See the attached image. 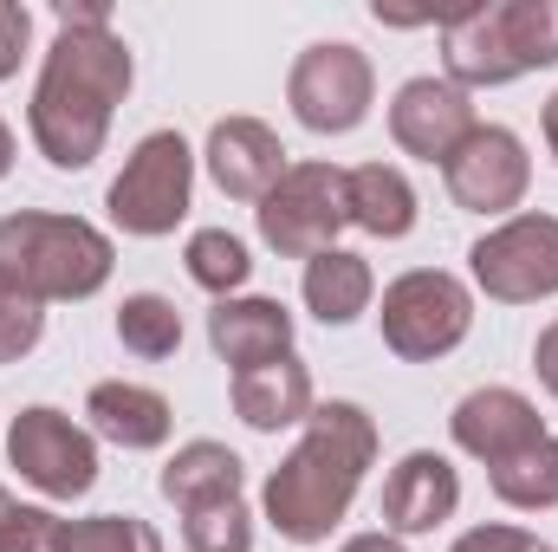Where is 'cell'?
I'll list each match as a JSON object with an SVG mask.
<instances>
[{
    "mask_svg": "<svg viewBox=\"0 0 558 552\" xmlns=\"http://www.w3.org/2000/svg\"><path fill=\"white\" fill-rule=\"evenodd\" d=\"M371 92H377V72L371 59L351 46V39H318L292 59V79H286V105L305 131L318 137H344L371 118Z\"/></svg>",
    "mask_w": 558,
    "mask_h": 552,
    "instance_id": "obj_8",
    "label": "cell"
},
{
    "mask_svg": "<svg viewBox=\"0 0 558 552\" xmlns=\"http://www.w3.org/2000/svg\"><path fill=\"white\" fill-rule=\"evenodd\" d=\"M111 235L78 215H7L0 221V279L26 299H92L111 279Z\"/></svg>",
    "mask_w": 558,
    "mask_h": 552,
    "instance_id": "obj_4",
    "label": "cell"
},
{
    "mask_svg": "<svg viewBox=\"0 0 558 552\" xmlns=\"http://www.w3.org/2000/svg\"><path fill=\"white\" fill-rule=\"evenodd\" d=\"M189 189H195V156H189L182 131H149L131 149L124 176L111 182L105 208L124 235L156 241V235H175V221L189 215Z\"/></svg>",
    "mask_w": 558,
    "mask_h": 552,
    "instance_id": "obj_7",
    "label": "cell"
},
{
    "mask_svg": "<svg viewBox=\"0 0 558 552\" xmlns=\"http://www.w3.org/2000/svg\"><path fill=\"white\" fill-rule=\"evenodd\" d=\"M26 39H33V13H26L20 0H0V79H13V72H20Z\"/></svg>",
    "mask_w": 558,
    "mask_h": 552,
    "instance_id": "obj_29",
    "label": "cell"
},
{
    "mask_svg": "<svg viewBox=\"0 0 558 552\" xmlns=\"http://www.w3.org/2000/svg\"><path fill=\"white\" fill-rule=\"evenodd\" d=\"M131 46L111 26H59L39 85H33V143L52 169H92L118 105L131 98Z\"/></svg>",
    "mask_w": 558,
    "mask_h": 552,
    "instance_id": "obj_1",
    "label": "cell"
},
{
    "mask_svg": "<svg viewBox=\"0 0 558 552\" xmlns=\"http://www.w3.org/2000/svg\"><path fill=\"white\" fill-rule=\"evenodd\" d=\"M118 338H124V351H137V358H175L182 351V312H175V299H162V292H131L124 305H118Z\"/></svg>",
    "mask_w": 558,
    "mask_h": 552,
    "instance_id": "obj_23",
    "label": "cell"
},
{
    "mask_svg": "<svg viewBox=\"0 0 558 552\" xmlns=\"http://www.w3.org/2000/svg\"><path fill=\"white\" fill-rule=\"evenodd\" d=\"M7 520H13V494L0 488V527H7Z\"/></svg>",
    "mask_w": 558,
    "mask_h": 552,
    "instance_id": "obj_36",
    "label": "cell"
},
{
    "mask_svg": "<svg viewBox=\"0 0 558 552\" xmlns=\"http://www.w3.org/2000/svg\"><path fill=\"white\" fill-rule=\"evenodd\" d=\"M39 332H46V312H39V299L13 292V286L0 279V364H20V358L39 345Z\"/></svg>",
    "mask_w": 558,
    "mask_h": 552,
    "instance_id": "obj_27",
    "label": "cell"
},
{
    "mask_svg": "<svg viewBox=\"0 0 558 552\" xmlns=\"http://www.w3.org/2000/svg\"><path fill=\"white\" fill-rule=\"evenodd\" d=\"M448 429H454V448H468V455H474V461H487V468L513 461L520 448H533V442L546 435L539 410H533L520 391H507V384L468 391V397L454 404V416H448Z\"/></svg>",
    "mask_w": 558,
    "mask_h": 552,
    "instance_id": "obj_13",
    "label": "cell"
},
{
    "mask_svg": "<svg viewBox=\"0 0 558 552\" xmlns=\"http://www.w3.org/2000/svg\"><path fill=\"white\" fill-rule=\"evenodd\" d=\"M65 552H162V533L137 514H92V520H72Z\"/></svg>",
    "mask_w": 558,
    "mask_h": 552,
    "instance_id": "obj_26",
    "label": "cell"
},
{
    "mask_svg": "<svg viewBox=\"0 0 558 552\" xmlns=\"http://www.w3.org/2000/svg\"><path fill=\"white\" fill-rule=\"evenodd\" d=\"M234 416L247 429H260V435L305 422L312 416V371L299 358H274L260 371H241L234 377Z\"/></svg>",
    "mask_w": 558,
    "mask_h": 552,
    "instance_id": "obj_17",
    "label": "cell"
},
{
    "mask_svg": "<svg viewBox=\"0 0 558 552\" xmlns=\"http://www.w3.org/2000/svg\"><path fill=\"white\" fill-rule=\"evenodd\" d=\"M72 520L46 514V507H13V520L0 527V552H65Z\"/></svg>",
    "mask_w": 558,
    "mask_h": 552,
    "instance_id": "obj_28",
    "label": "cell"
},
{
    "mask_svg": "<svg viewBox=\"0 0 558 552\" xmlns=\"http://www.w3.org/2000/svg\"><path fill=\"white\" fill-rule=\"evenodd\" d=\"M351 228V169L338 163H292L279 189L260 202V235L286 261H312Z\"/></svg>",
    "mask_w": 558,
    "mask_h": 552,
    "instance_id": "obj_5",
    "label": "cell"
},
{
    "mask_svg": "<svg viewBox=\"0 0 558 552\" xmlns=\"http://www.w3.org/2000/svg\"><path fill=\"white\" fill-rule=\"evenodd\" d=\"M390 137L422 163H448L474 137V105L454 79H410L390 105Z\"/></svg>",
    "mask_w": 558,
    "mask_h": 552,
    "instance_id": "obj_12",
    "label": "cell"
},
{
    "mask_svg": "<svg viewBox=\"0 0 558 552\" xmlns=\"http://www.w3.org/2000/svg\"><path fill=\"white\" fill-rule=\"evenodd\" d=\"M241 481H247V468H241L234 448H221V442H189V448L169 455V468H162L156 488H162L169 507L195 514V507H215V501H241Z\"/></svg>",
    "mask_w": 558,
    "mask_h": 552,
    "instance_id": "obj_19",
    "label": "cell"
},
{
    "mask_svg": "<svg viewBox=\"0 0 558 552\" xmlns=\"http://www.w3.org/2000/svg\"><path fill=\"white\" fill-rule=\"evenodd\" d=\"M7 461L20 468V481H33L52 501H78L98 481V442H92V429H78L65 410H46V404L13 416Z\"/></svg>",
    "mask_w": 558,
    "mask_h": 552,
    "instance_id": "obj_10",
    "label": "cell"
},
{
    "mask_svg": "<svg viewBox=\"0 0 558 552\" xmlns=\"http://www.w3.org/2000/svg\"><path fill=\"white\" fill-rule=\"evenodd\" d=\"M52 13H59V26H111V7H98V0H59Z\"/></svg>",
    "mask_w": 558,
    "mask_h": 552,
    "instance_id": "obj_32",
    "label": "cell"
},
{
    "mask_svg": "<svg viewBox=\"0 0 558 552\" xmlns=\"http://www.w3.org/2000/svg\"><path fill=\"white\" fill-rule=\"evenodd\" d=\"M533 371H539V384L558 397V319L539 332V345H533Z\"/></svg>",
    "mask_w": 558,
    "mask_h": 552,
    "instance_id": "obj_31",
    "label": "cell"
},
{
    "mask_svg": "<svg viewBox=\"0 0 558 552\" xmlns=\"http://www.w3.org/2000/svg\"><path fill=\"white\" fill-rule=\"evenodd\" d=\"M351 228H364L377 241H403L416 228V189H410V176L390 169V163L351 169Z\"/></svg>",
    "mask_w": 558,
    "mask_h": 552,
    "instance_id": "obj_20",
    "label": "cell"
},
{
    "mask_svg": "<svg viewBox=\"0 0 558 552\" xmlns=\"http://www.w3.org/2000/svg\"><path fill=\"white\" fill-rule=\"evenodd\" d=\"M208 345L221 351V364L241 371H260L274 358H292V312L279 299H221L208 312Z\"/></svg>",
    "mask_w": 558,
    "mask_h": 552,
    "instance_id": "obj_16",
    "label": "cell"
},
{
    "mask_svg": "<svg viewBox=\"0 0 558 552\" xmlns=\"http://www.w3.org/2000/svg\"><path fill=\"white\" fill-rule=\"evenodd\" d=\"M182 540H189V552H254L247 501H215V507L182 514Z\"/></svg>",
    "mask_w": 558,
    "mask_h": 552,
    "instance_id": "obj_25",
    "label": "cell"
},
{
    "mask_svg": "<svg viewBox=\"0 0 558 552\" xmlns=\"http://www.w3.org/2000/svg\"><path fill=\"white\" fill-rule=\"evenodd\" d=\"M546 149L558 156V92H553V105H546Z\"/></svg>",
    "mask_w": 558,
    "mask_h": 552,
    "instance_id": "obj_34",
    "label": "cell"
},
{
    "mask_svg": "<svg viewBox=\"0 0 558 552\" xmlns=\"http://www.w3.org/2000/svg\"><path fill=\"white\" fill-rule=\"evenodd\" d=\"M474 286L500 305H533L558 292V221L553 215H513L468 254Z\"/></svg>",
    "mask_w": 558,
    "mask_h": 552,
    "instance_id": "obj_9",
    "label": "cell"
},
{
    "mask_svg": "<svg viewBox=\"0 0 558 552\" xmlns=\"http://www.w3.org/2000/svg\"><path fill=\"white\" fill-rule=\"evenodd\" d=\"M286 143L260 124V118H221L208 131V176L221 182V195L234 202H267L286 176Z\"/></svg>",
    "mask_w": 558,
    "mask_h": 552,
    "instance_id": "obj_14",
    "label": "cell"
},
{
    "mask_svg": "<svg viewBox=\"0 0 558 552\" xmlns=\"http://www.w3.org/2000/svg\"><path fill=\"white\" fill-rule=\"evenodd\" d=\"M377 325H384V345L397 351V358H410V364H435V358H448L461 338H468V325H474V299H468V286L454 274H441V267H416V274L390 279L384 286V312H377Z\"/></svg>",
    "mask_w": 558,
    "mask_h": 552,
    "instance_id": "obj_6",
    "label": "cell"
},
{
    "mask_svg": "<svg viewBox=\"0 0 558 552\" xmlns=\"http://www.w3.org/2000/svg\"><path fill=\"white\" fill-rule=\"evenodd\" d=\"M448 552H553V547L533 540V533H520V527H474V533H461Z\"/></svg>",
    "mask_w": 558,
    "mask_h": 552,
    "instance_id": "obj_30",
    "label": "cell"
},
{
    "mask_svg": "<svg viewBox=\"0 0 558 552\" xmlns=\"http://www.w3.org/2000/svg\"><path fill=\"white\" fill-rule=\"evenodd\" d=\"M377 279H371V261L364 254H344V248H325L305 261V305L325 319V325H351L364 305H371Z\"/></svg>",
    "mask_w": 558,
    "mask_h": 552,
    "instance_id": "obj_21",
    "label": "cell"
},
{
    "mask_svg": "<svg viewBox=\"0 0 558 552\" xmlns=\"http://www.w3.org/2000/svg\"><path fill=\"white\" fill-rule=\"evenodd\" d=\"M494 475V494L520 514H539V507H558V435H539L533 448H520L513 461L487 468Z\"/></svg>",
    "mask_w": 558,
    "mask_h": 552,
    "instance_id": "obj_22",
    "label": "cell"
},
{
    "mask_svg": "<svg viewBox=\"0 0 558 552\" xmlns=\"http://www.w3.org/2000/svg\"><path fill=\"white\" fill-rule=\"evenodd\" d=\"M189 279L202 286V292H215V299H228L234 286H247L254 274V261H247V248L228 235V228H202V235H189Z\"/></svg>",
    "mask_w": 558,
    "mask_h": 552,
    "instance_id": "obj_24",
    "label": "cell"
},
{
    "mask_svg": "<svg viewBox=\"0 0 558 552\" xmlns=\"http://www.w3.org/2000/svg\"><path fill=\"white\" fill-rule=\"evenodd\" d=\"M454 507H461V475L435 448L403 455L390 468V481H384V527L390 533H435Z\"/></svg>",
    "mask_w": 558,
    "mask_h": 552,
    "instance_id": "obj_15",
    "label": "cell"
},
{
    "mask_svg": "<svg viewBox=\"0 0 558 552\" xmlns=\"http://www.w3.org/2000/svg\"><path fill=\"white\" fill-rule=\"evenodd\" d=\"M338 552H403V540L397 533H357V540H344Z\"/></svg>",
    "mask_w": 558,
    "mask_h": 552,
    "instance_id": "obj_33",
    "label": "cell"
},
{
    "mask_svg": "<svg viewBox=\"0 0 558 552\" xmlns=\"http://www.w3.org/2000/svg\"><path fill=\"white\" fill-rule=\"evenodd\" d=\"M7 169H13V131L0 124V176H7Z\"/></svg>",
    "mask_w": 558,
    "mask_h": 552,
    "instance_id": "obj_35",
    "label": "cell"
},
{
    "mask_svg": "<svg viewBox=\"0 0 558 552\" xmlns=\"http://www.w3.org/2000/svg\"><path fill=\"white\" fill-rule=\"evenodd\" d=\"M441 176H448L454 208H468V215H507V208L526 202L533 156H526V143L513 137V131H500V124H474V137L441 163Z\"/></svg>",
    "mask_w": 558,
    "mask_h": 552,
    "instance_id": "obj_11",
    "label": "cell"
},
{
    "mask_svg": "<svg viewBox=\"0 0 558 552\" xmlns=\"http://www.w3.org/2000/svg\"><path fill=\"white\" fill-rule=\"evenodd\" d=\"M85 416L105 442L118 448H162L169 429H175V410L162 391H143V384H98L85 397Z\"/></svg>",
    "mask_w": 558,
    "mask_h": 552,
    "instance_id": "obj_18",
    "label": "cell"
},
{
    "mask_svg": "<svg viewBox=\"0 0 558 552\" xmlns=\"http://www.w3.org/2000/svg\"><path fill=\"white\" fill-rule=\"evenodd\" d=\"M377 461V422L357 404H312L299 448L267 475V520L279 540L318 547L351 514L364 468Z\"/></svg>",
    "mask_w": 558,
    "mask_h": 552,
    "instance_id": "obj_2",
    "label": "cell"
},
{
    "mask_svg": "<svg viewBox=\"0 0 558 552\" xmlns=\"http://www.w3.org/2000/svg\"><path fill=\"white\" fill-rule=\"evenodd\" d=\"M441 59L454 85H507L558 65V0H494L441 20Z\"/></svg>",
    "mask_w": 558,
    "mask_h": 552,
    "instance_id": "obj_3",
    "label": "cell"
}]
</instances>
